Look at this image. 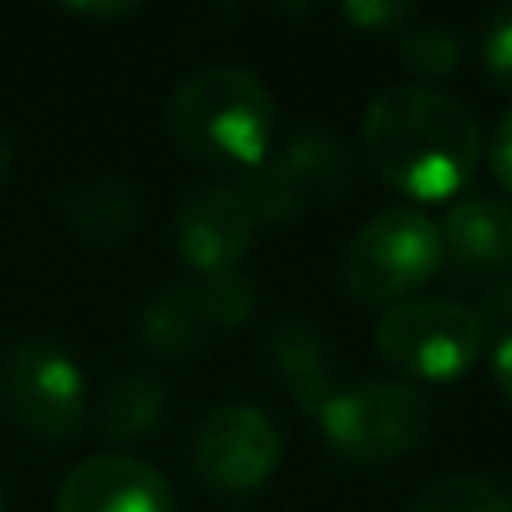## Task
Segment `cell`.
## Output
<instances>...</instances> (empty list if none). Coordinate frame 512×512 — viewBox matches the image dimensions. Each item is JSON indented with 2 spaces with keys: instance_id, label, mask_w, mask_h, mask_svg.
Listing matches in <instances>:
<instances>
[{
  "instance_id": "6da1fadb",
  "label": "cell",
  "mask_w": 512,
  "mask_h": 512,
  "mask_svg": "<svg viewBox=\"0 0 512 512\" xmlns=\"http://www.w3.org/2000/svg\"><path fill=\"white\" fill-rule=\"evenodd\" d=\"M364 152L384 184L412 200H448L480 160V124L448 92L392 84L364 108Z\"/></svg>"
},
{
  "instance_id": "7a4b0ae2",
  "label": "cell",
  "mask_w": 512,
  "mask_h": 512,
  "mask_svg": "<svg viewBox=\"0 0 512 512\" xmlns=\"http://www.w3.org/2000/svg\"><path fill=\"white\" fill-rule=\"evenodd\" d=\"M168 128L196 160L256 168L272 148L276 104L252 72L216 64L176 84L168 100Z\"/></svg>"
},
{
  "instance_id": "3957f363",
  "label": "cell",
  "mask_w": 512,
  "mask_h": 512,
  "mask_svg": "<svg viewBox=\"0 0 512 512\" xmlns=\"http://www.w3.org/2000/svg\"><path fill=\"white\" fill-rule=\"evenodd\" d=\"M444 264L440 228L416 208L376 212L344 248L340 280L360 304H392L436 276Z\"/></svg>"
},
{
  "instance_id": "277c9868",
  "label": "cell",
  "mask_w": 512,
  "mask_h": 512,
  "mask_svg": "<svg viewBox=\"0 0 512 512\" xmlns=\"http://www.w3.org/2000/svg\"><path fill=\"white\" fill-rule=\"evenodd\" d=\"M484 340V316L456 300H400L376 320V352L412 380L464 376Z\"/></svg>"
},
{
  "instance_id": "5b68a950",
  "label": "cell",
  "mask_w": 512,
  "mask_h": 512,
  "mask_svg": "<svg viewBox=\"0 0 512 512\" xmlns=\"http://www.w3.org/2000/svg\"><path fill=\"white\" fill-rule=\"evenodd\" d=\"M324 444L356 464H384L412 452L428 432V400L412 384L368 380L336 392L316 416Z\"/></svg>"
},
{
  "instance_id": "8992f818",
  "label": "cell",
  "mask_w": 512,
  "mask_h": 512,
  "mask_svg": "<svg viewBox=\"0 0 512 512\" xmlns=\"http://www.w3.org/2000/svg\"><path fill=\"white\" fill-rule=\"evenodd\" d=\"M352 184V156L340 136H328L320 128L292 136L276 156H264L252 176L244 200L256 220L264 224H292L296 216L340 200Z\"/></svg>"
},
{
  "instance_id": "52a82bcc",
  "label": "cell",
  "mask_w": 512,
  "mask_h": 512,
  "mask_svg": "<svg viewBox=\"0 0 512 512\" xmlns=\"http://www.w3.org/2000/svg\"><path fill=\"white\" fill-rule=\"evenodd\" d=\"M4 396L16 420L48 440L72 436L84 424V372L52 344H16L4 360Z\"/></svg>"
},
{
  "instance_id": "ba28073f",
  "label": "cell",
  "mask_w": 512,
  "mask_h": 512,
  "mask_svg": "<svg viewBox=\"0 0 512 512\" xmlns=\"http://www.w3.org/2000/svg\"><path fill=\"white\" fill-rule=\"evenodd\" d=\"M192 460L208 484L224 492H252L276 472L280 432L256 404H224L200 420Z\"/></svg>"
},
{
  "instance_id": "9c48e42d",
  "label": "cell",
  "mask_w": 512,
  "mask_h": 512,
  "mask_svg": "<svg viewBox=\"0 0 512 512\" xmlns=\"http://www.w3.org/2000/svg\"><path fill=\"white\" fill-rule=\"evenodd\" d=\"M256 232V216L240 188L228 184H200L176 208V248L180 256L204 276H228Z\"/></svg>"
},
{
  "instance_id": "30bf717a",
  "label": "cell",
  "mask_w": 512,
  "mask_h": 512,
  "mask_svg": "<svg viewBox=\"0 0 512 512\" xmlns=\"http://www.w3.org/2000/svg\"><path fill=\"white\" fill-rule=\"evenodd\" d=\"M56 512H176V500L152 464L104 452L80 460L64 476Z\"/></svg>"
},
{
  "instance_id": "8fae6325",
  "label": "cell",
  "mask_w": 512,
  "mask_h": 512,
  "mask_svg": "<svg viewBox=\"0 0 512 512\" xmlns=\"http://www.w3.org/2000/svg\"><path fill=\"white\" fill-rule=\"evenodd\" d=\"M444 256L460 268H508L512 264V204L496 196H464L440 224Z\"/></svg>"
},
{
  "instance_id": "7c38bea8",
  "label": "cell",
  "mask_w": 512,
  "mask_h": 512,
  "mask_svg": "<svg viewBox=\"0 0 512 512\" xmlns=\"http://www.w3.org/2000/svg\"><path fill=\"white\" fill-rule=\"evenodd\" d=\"M212 332H220L208 288L204 284H172L164 288L140 316V336L156 356H192Z\"/></svg>"
},
{
  "instance_id": "4fadbf2b",
  "label": "cell",
  "mask_w": 512,
  "mask_h": 512,
  "mask_svg": "<svg viewBox=\"0 0 512 512\" xmlns=\"http://www.w3.org/2000/svg\"><path fill=\"white\" fill-rule=\"evenodd\" d=\"M272 352H276V364L296 396V404L312 416L324 412V404L336 396L332 388V364H328V348L324 340L308 328V324H284L276 328L272 336Z\"/></svg>"
},
{
  "instance_id": "5bb4252c",
  "label": "cell",
  "mask_w": 512,
  "mask_h": 512,
  "mask_svg": "<svg viewBox=\"0 0 512 512\" xmlns=\"http://www.w3.org/2000/svg\"><path fill=\"white\" fill-rule=\"evenodd\" d=\"M168 408V392L156 376L144 372H128L124 380H116L100 404V432L108 440H136L144 432H152L164 420Z\"/></svg>"
},
{
  "instance_id": "9a60e30c",
  "label": "cell",
  "mask_w": 512,
  "mask_h": 512,
  "mask_svg": "<svg viewBox=\"0 0 512 512\" xmlns=\"http://www.w3.org/2000/svg\"><path fill=\"white\" fill-rule=\"evenodd\" d=\"M68 216H72V228L80 236H88L96 244H112V240H124L132 232L136 200L120 180L100 176V180H88L72 192Z\"/></svg>"
},
{
  "instance_id": "2e32d148",
  "label": "cell",
  "mask_w": 512,
  "mask_h": 512,
  "mask_svg": "<svg viewBox=\"0 0 512 512\" xmlns=\"http://www.w3.org/2000/svg\"><path fill=\"white\" fill-rule=\"evenodd\" d=\"M412 512H512V500L484 476H444L416 496Z\"/></svg>"
},
{
  "instance_id": "e0dca14e",
  "label": "cell",
  "mask_w": 512,
  "mask_h": 512,
  "mask_svg": "<svg viewBox=\"0 0 512 512\" xmlns=\"http://www.w3.org/2000/svg\"><path fill=\"white\" fill-rule=\"evenodd\" d=\"M400 64L408 76L416 80H444L456 72L460 64V40L452 28L444 24H424V28H408L400 40Z\"/></svg>"
},
{
  "instance_id": "ac0fdd59",
  "label": "cell",
  "mask_w": 512,
  "mask_h": 512,
  "mask_svg": "<svg viewBox=\"0 0 512 512\" xmlns=\"http://www.w3.org/2000/svg\"><path fill=\"white\" fill-rule=\"evenodd\" d=\"M208 288V300H212V312H216V324L220 328H236L252 316L256 308V292H252V280L228 272V276H208L204 280Z\"/></svg>"
},
{
  "instance_id": "d6986e66",
  "label": "cell",
  "mask_w": 512,
  "mask_h": 512,
  "mask_svg": "<svg viewBox=\"0 0 512 512\" xmlns=\"http://www.w3.org/2000/svg\"><path fill=\"white\" fill-rule=\"evenodd\" d=\"M480 56H484L488 76L512 92V8H500L496 16H488Z\"/></svg>"
},
{
  "instance_id": "ffe728a7",
  "label": "cell",
  "mask_w": 512,
  "mask_h": 512,
  "mask_svg": "<svg viewBox=\"0 0 512 512\" xmlns=\"http://www.w3.org/2000/svg\"><path fill=\"white\" fill-rule=\"evenodd\" d=\"M340 12L360 32H392L416 16L412 4H396V0H348V4H340Z\"/></svg>"
},
{
  "instance_id": "44dd1931",
  "label": "cell",
  "mask_w": 512,
  "mask_h": 512,
  "mask_svg": "<svg viewBox=\"0 0 512 512\" xmlns=\"http://www.w3.org/2000/svg\"><path fill=\"white\" fill-rule=\"evenodd\" d=\"M488 164H492V176L504 192H512V108L496 120L492 128V140H488Z\"/></svg>"
},
{
  "instance_id": "7402d4cb",
  "label": "cell",
  "mask_w": 512,
  "mask_h": 512,
  "mask_svg": "<svg viewBox=\"0 0 512 512\" xmlns=\"http://www.w3.org/2000/svg\"><path fill=\"white\" fill-rule=\"evenodd\" d=\"M492 376H496L504 400L512 404V328H504L500 340H496V352H492Z\"/></svg>"
},
{
  "instance_id": "603a6c76",
  "label": "cell",
  "mask_w": 512,
  "mask_h": 512,
  "mask_svg": "<svg viewBox=\"0 0 512 512\" xmlns=\"http://www.w3.org/2000/svg\"><path fill=\"white\" fill-rule=\"evenodd\" d=\"M488 308L504 320H512V276L504 284H496V292H488Z\"/></svg>"
},
{
  "instance_id": "cb8c5ba5",
  "label": "cell",
  "mask_w": 512,
  "mask_h": 512,
  "mask_svg": "<svg viewBox=\"0 0 512 512\" xmlns=\"http://www.w3.org/2000/svg\"><path fill=\"white\" fill-rule=\"evenodd\" d=\"M132 4H72V12L80 16H116V12H128Z\"/></svg>"
},
{
  "instance_id": "d4e9b609",
  "label": "cell",
  "mask_w": 512,
  "mask_h": 512,
  "mask_svg": "<svg viewBox=\"0 0 512 512\" xmlns=\"http://www.w3.org/2000/svg\"><path fill=\"white\" fill-rule=\"evenodd\" d=\"M8 168H12V148L4 144V136H0V180L8 176Z\"/></svg>"
},
{
  "instance_id": "484cf974",
  "label": "cell",
  "mask_w": 512,
  "mask_h": 512,
  "mask_svg": "<svg viewBox=\"0 0 512 512\" xmlns=\"http://www.w3.org/2000/svg\"><path fill=\"white\" fill-rule=\"evenodd\" d=\"M0 512H4V496H0Z\"/></svg>"
}]
</instances>
